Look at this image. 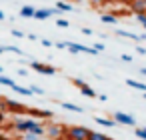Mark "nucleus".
Returning <instances> with one entry per match:
<instances>
[{"mask_svg": "<svg viewBox=\"0 0 146 140\" xmlns=\"http://www.w3.org/2000/svg\"><path fill=\"white\" fill-rule=\"evenodd\" d=\"M56 8H58L60 12H72V10H74V8H72V4L62 2V0H58V2H56Z\"/></svg>", "mask_w": 146, "mask_h": 140, "instance_id": "obj_17", "label": "nucleus"}, {"mask_svg": "<svg viewBox=\"0 0 146 140\" xmlns=\"http://www.w3.org/2000/svg\"><path fill=\"white\" fill-rule=\"evenodd\" d=\"M98 100H100V102H106L108 96H106V94H98Z\"/></svg>", "mask_w": 146, "mask_h": 140, "instance_id": "obj_36", "label": "nucleus"}, {"mask_svg": "<svg viewBox=\"0 0 146 140\" xmlns=\"http://www.w3.org/2000/svg\"><path fill=\"white\" fill-rule=\"evenodd\" d=\"M18 76H28V70H26V68H20V70H18Z\"/></svg>", "mask_w": 146, "mask_h": 140, "instance_id": "obj_35", "label": "nucleus"}, {"mask_svg": "<svg viewBox=\"0 0 146 140\" xmlns=\"http://www.w3.org/2000/svg\"><path fill=\"white\" fill-rule=\"evenodd\" d=\"M108 140H112V138H108Z\"/></svg>", "mask_w": 146, "mask_h": 140, "instance_id": "obj_46", "label": "nucleus"}, {"mask_svg": "<svg viewBox=\"0 0 146 140\" xmlns=\"http://www.w3.org/2000/svg\"><path fill=\"white\" fill-rule=\"evenodd\" d=\"M144 98H146V92H144Z\"/></svg>", "mask_w": 146, "mask_h": 140, "instance_id": "obj_44", "label": "nucleus"}, {"mask_svg": "<svg viewBox=\"0 0 146 140\" xmlns=\"http://www.w3.org/2000/svg\"><path fill=\"white\" fill-rule=\"evenodd\" d=\"M92 46H94L98 52H102V50H104V44H102V42H96V44H92Z\"/></svg>", "mask_w": 146, "mask_h": 140, "instance_id": "obj_30", "label": "nucleus"}, {"mask_svg": "<svg viewBox=\"0 0 146 140\" xmlns=\"http://www.w3.org/2000/svg\"><path fill=\"white\" fill-rule=\"evenodd\" d=\"M0 108H2L4 112H6V110H10V112H24V110H26L24 104H20V102H16V100H2V102H0Z\"/></svg>", "mask_w": 146, "mask_h": 140, "instance_id": "obj_5", "label": "nucleus"}, {"mask_svg": "<svg viewBox=\"0 0 146 140\" xmlns=\"http://www.w3.org/2000/svg\"><path fill=\"white\" fill-rule=\"evenodd\" d=\"M32 90H34V94H44V90L40 86H32Z\"/></svg>", "mask_w": 146, "mask_h": 140, "instance_id": "obj_32", "label": "nucleus"}, {"mask_svg": "<svg viewBox=\"0 0 146 140\" xmlns=\"http://www.w3.org/2000/svg\"><path fill=\"white\" fill-rule=\"evenodd\" d=\"M82 34H84V36H92V30H90V28H82Z\"/></svg>", "mask_w": 146, "mask_h": 140, "instance_id": "obj_34", "label": "nucleus"}, {"mask_svg": "<svg viewBox=\"0 0 146 140\" xmlns=\"http://www.w3.org/2000/svg\"><path fill=\"white\" fill-rule=\"evenodd\" d=\"M2 52H6V50H4V46H0V54H2Z\"/></svg>", "mask_w": 146, "mask_h": 140, "instance_id": "obj_40", "label": "nucleus"}, {"mask_svg": "<svg viewBox=\"0 0 146 140\" xmlns=\"http://www.w3.org/2000/svg\"><path fill=\"white\" fill-rule=\"evenodd\" d=\"M68 52L70 54H78L80 50H78V44L76 42H68Z\"/></svg>", "mask_w": 146, "mask_h": 140, "instance_id": "obj_24", "label": "nucleus"}, {"mask_svg": "<svg viewBox=\"0 0 146 140\" xmlns=\"http://www.w3.org/2000/svg\"><path fill=\"white\" fill-rule=\"evenodd\" d=\"M112 118L118 122V124H124V126H136V118L126 114V112H114Z\"/></svg>", "mask_w": 146, "mask_h": 140, "instance_id": "obj_4", "label": "nucleus"}, {"mask_svg": "<svg viewBox=\"0 0 146 140\" xmlns=\"http://www.w3.org/2000/svg\"><path fill=\"white\" fill-rule=\"evenodd\" d=\"M92 4H104V2H108V0H90Z\"/></svg>", "mask_w": 146, "mask_h": 140, "instance_id": "obj_37", "label": "nucleus"}, {"mask_svg": "<svg viewBox=\"0 0 146 140\" xmlns=\"http://www.w3.org/2000/svg\"><path fill=\"white\" fill-rule=\"evenodd\" d=\"M64 134V130H62V126H58V124H52V126H46V136L48 138H52V140H58L60 136Z\"/></svg>", "mask_w": 146, "mask_h": 140, "instance_id": "obj_7", "label": "nucleus"}, {"mask_svg": "<svg viewBox=\"0 0 146 140\" xmlns=\"http://www.w3.org/2000/svg\"><path fill=\"white\" fill-rule=\"evenodd\" d=\"M40 42H42V46H44V48H50V46H52V42H50V40H46V38H42Z\"/></svg>", "mask_w": 146, "mask_h": 140, "instance_id": "obj_29", "label": "nucleus"}, {"mask_svg": "<svg viewBox=\"0 0 146 140\" xmlns=\"http://www.w3.org/2000/svg\"><path fill=\"white\" fill-rule=\"evenodd\" d=\"M80 92H82V96H88V98H98V94L94 92V88H92V86H88V84H84V86L80 88Z\"/></svg>", "mask_w": 146, "mask_h": 140, "instance_id": "obj_13", "label": "nucleus"}, {"mask_svg": "<svg viewBox=\"0 0 146 140\" xmlns=\"http://www.w3.org/2000/svg\"><path fill=\"white\" fill-rule=\"evenodd\" d=\"M136 52H138V54H146V48H142V46H138V48H136Z\"/></svg>", "mask_w": 146, "mask_h": 140, "instance_id": "obj_38", "label": "nucleus"}, {"mask_svg": "<svg viewBox=\"0 0 146 140\" xmlns=\"http://www.w3.org/2000/svg\"><path fill=\"white\" fill-rule=\"evenodd\" d=\"M30 68H32V70H36L38 74H46V76H54V74L58 72L54 66L44 64V62H36V60H32V62H30Z\"/></svg>", "mask_w": 146, "mask_h": 140, "instance_id": "obj_3", "label": "nucleus"}, {"mask_svg": "<svg viewBox=\"0 0 146 140\" xmlns=\"http://www.w3.org/2000/svg\"><path fill=\"white\" fill-rule=\"evenodd\" d=\"M38 138H42V136H38L34 132H24L22 134V140H38Z\"/></svg>", "mask_w": 146, "mask_h": 140, "instance_id": "obj_22", "label": "nucleus"}, {"mask_svg": "<svg viewBox=\"0 0 146 140\" xmlns=\"http://www.w3.org/2000/svg\"><path fill=\"white\" fill-rule=\"evenodd\" d=\"M120 58H122V60H124V62H132V56H130V54H122V56H120Z\"/></svg>", "mask_w": 146, "mask_h": 140, "instance_id": "obj_31", "label": "nucleus"}, {"mask_svg": "<svg viewBox=\"0 0 146 140\" xmlns=\"http://www.w3.org/2000/svg\"><path fill=\"white\" fill-rule=\"evenodd\" d=\"M88 134H90V130L86 126H70L64 130L66 140H88Z\"/></svg>", "mask_w": 146, "mask_h": 140, "instance_id": "obj_2", "label": "nucleus"}, {"mask_svg": "<svg viewBox=\"0 0 146 140\" xmlns=\"http://www.w3.org/2000/svg\"><path fill=\"white\" fill-rule=\"evenodd\" d=\"M34 14H36V8H32V6H22L20 8V16L22 18H34Z\"/></svg>", "mask_w": 146, "mask_h": 140, "instance_id": "obj_12", "label": "nucleus"}, {"mask_svg": "<svg viewBox=\"0 0 146 140\" xmlns=\"http://www.w3.org/2000/svg\"><path fill=\"white\" fill-rule=\"evenodd\" d=\"M128 4H130V10L134 14L146 12V0H128Z\"/></svg>", "mask_w": 146, "mask_h": 140, "instance_id": "obj_8", "label": "nucleus"}, {"mask_svg": "<svg viewBox=\"0 0 146 140\" xmlns=\"http://www.w3.org/2000/svg\"><path fill=\"white\" fill-rule=\"evenodd\" d=\"M72 84H74V86H76V88H82V86H84V84H86V82H84V80H82V78H72Z\"/></svg>", "mask_w": 146, "mask_h": 140, "instance_id": "obj_26", "label": "nucleus"}, {"mask_svg": "<svg viewBox=\"0 0 146 140\" xmlns=\"http://www.w3.org/2000/svg\"><path fill=\"white\" fill-rule=\"evenodd\" d=\"M10 34H12L14 38H22V36H24V32H22V30H16V28H12V32H10Z\"/></svg>", "mask_w": 146, "mask_h": 140, "instance_id": "obj_27", "label": "nucleus"}, {"mask_svg": "<svg viewBox=\"0 0 146 140\" xmlns=\"http://www.w3.org/2000/svg\"><path fill=\"white\" fill-rule=\"evenodd\" d=\"M88 140H108V136H106V134H100V132H92V130H90Z\"/></svg>", "mask_w": 146, "mask_h": 140, "instance_id": "obj_20", "label": "nucleus"}, {"mask_svg": "<svg viewBox=\"0 0 146 140\" xmlns=\"http://www.w3.org/2000/svg\"><path fill=\"white\" fill-rule=\"evenodd\" d=\"M96 122H98L100 126H108V128H112V126H116V124H118L114 118H100V116L96 118Z\"/></svg>", "mask_w": 146, "mask_h": 140, "instance_id": "obj_16", "label": "nucleus"}, {"mask_svg": "<svg viewBox=\"0 0 146 140\" xmlns=\"http://www.w3.org/2000/svg\"><path fill=\"white\" fill-rule=\"evenodd\" d=\"M36 124H38V120H36V118H32V116H26V118H16V120L12 122V128H14L16 132L24 134V132H30V130H32Z\"/></svg>", "mask_w": 146, "mask_h": 140, "instance_id": "obj_1", "label": "nucleus"}, {"mask_svg": "<svg viewBox=\"0 0 146 140\" xmlns=\"http://www.w3.org/2000/svg\"><path fill=\"white\" fill-rule=\"evenodd\" d=\"M0 140H8V138H4V136H2V138H0Z\"/></svg>", "mask_w": 146, "mask_h": 140, "instance_id": "obj_42", "label": "nucleus"}, {"mask_svg": "<svg viewBox=\"0 0 146 140\" xmlns=\"http://www.w3.org/2000/svg\"><path fill=\"white\" fill-rule=\"evenodd\" d=\"M134 134H136L138 138H142V140H146V128H136V130H134Z\"/></svg>", "mask_w": 146, "mask_h": 140, "instance_id": "obj_25", "label": "nucleus"}, {"mask_svg": "<svg viewBox=\"0 0 146 140\" xmlns=\"http://www.w3.org/2000/svg\"><path fill=\"white\" fill-rule=\"evenodd\" d=\"M0 20H6V14H4L2 10H0Z\"/></svg>", "mask_w": 146, "mask_h": 140, "instance_id": "obj_39", "label": "nucleus"}, {"mask_svg": "<svg viewBox=\"0 0 146 140\" xmlns=\"http://www.w3.org/2000/svg\"><path fill=\"white\" fill-rule=\"evenodd\" d=\"M126 86L136 88V90H140V92H146V84H144V82H138V80H132V78L126 80Z\"/></svg>", "mask_w": 146, "mask_h": 140, "instance_id": "obj_11", "label": "nucleus"}, {"mask_svg": "<svg viewBox=\"0 0 146 140\" xmlns=\"http://www.w3.org/2000/svg\"><path fill=\"white\" fill-rule=\"evenodd\" d=\"M4 120H6V116H4V110H0V126L4 124Z\"/></svg>", "mask_w": 146, "mask_h": 140, "instance_id": "obj_33", "label": "nucleus"}, {"mask_svg": "<svg viewBox=\"0 0 146 140\" xmlns=\"http://www.w3.org/2000/svg\"><path fill=\"white\" fill-rule=\"evenodd\" d=\"M0 138H2V134H0Z\"/></svg>", "mask_w": 146, "mask_h": 140, "instance_id": "obj_45", "label": "nucleus"}, {"mask_svg": "<svg viewBox=\"0 0 146 140\" xmlns=\"http://www.w3.org/2000/svg\"><path fill=\"white\" fill-rule=\"evenodd\" d=\"M56 26H58V28H68L70 22H68L66 18H56Z\"/></svg>", "mask_w": 146, "mask_h": 140, "instance_id": "obj_23", "label": "nucleus"}, {"mask_svg": "<svg viewBox=\"0 0 146 140\" xmlns=\"http://www.w3.org/2000/svg\"><path fill=\"white\" fill-rule=\"evenodd\" d=\"M56 14H60L58 8H40V10H36L34 18H36V20H46V18H50V16H56Z\"/></svg>", "mask_w": 146, "mask_h": 140, "instance_id": "obj_6", "label": "nucleus"}, {"mask_svg": "<svg viewBox=\"0 0 146 140\" xmlns=\"http://www.w3.org/2000/svg\"><path fill=\"white\" fill-rule=\"evenodd\" d=\"M60 106H62V108H66V110H70V112H76V114H80V112H82V106L72 104V102H60Z\"/></svg>", "mask_w": 146, "mask_h": 140, "instance_id": "obj_14", "label": "nucleus"}, {"mask_svg": "<svg viewBox=\"0 0 146 140\" xmlns=\"http://www.w3.org/2000/svg\"><path fill=\"white\" fill-rule=\"evenodd\" d=\"M24 112H28V116H32V118H52V112H50V110H38V108H26Z\"/></svg>", "mask_w": 146, "mask_h": 140, "instance_id": "obj_9", "label": "nucleus"}, {"mask_svg": "<svg viewBox=\"0 0 146 140\" xmlns=\"http://www.w3.org/2000/svg\"><path fill=\"white\" fill-rule=\"evenodd\" d=\"M4 50L6 52H12V54H18V56H26L22 52V48H18V46H4Z\"/></svg>", "mask_w": 146, "mask_h": 140, "instance_id": "obj_21", "label": "nucleus"}, {"mask_svg": "<svg viewBox=\"0 0 146 140\" xmlns=\"http://www.w3.org/2000/svg\"><path fill=\"white\" fill-rule=\"evenodd\" d=\"M56 48H60V50H68V42H56Z\"/></svg>", "mask_w": 146, "mask_h": 140, "instance_id": "obj_28", "label": "nucleus"}, {"mask_svg": "<svg viewBox=\"0 0 146 140\" xmlns=\"http://www.w3.org/2000/svg\"><path fill=\"white\" fill-rule=\"evenodd\" d=\"M76 2H86V0H76Z\"/></svg>", "mask_w": 146, "mask_h": 140, "instance_id": "obj_41", "label": "nucleus"}, {"mask_svg": "<svg viewBox=\"0 0 146 140\" xmlns=\"http://www.w3.org/2000/svg\"><path fill=\"white\" fill-rule=\"evenodd\" d=\"M12 90H14V92H18V94H22V96H32V94H34V90H32V88H26V86H18V84H16V86H14Z\"/></svg>", "mask_w": 146, "mask_h": 140, "instance_id": "obj_15", "label": "nucleus"}, {"mask_svg": "<svg viewBox=\"0 0 146 140\" xmlns=\"http://www.w3.org/2000/svg\"><path fill=\"white\" fill-rule=\"evenodd\" d=\"M118 36L122 38H130V40H136V42H142V36L140 34H134V32H126V30H116Z\"/></svg>", "mask_w": 146, "mask_h": 140, "instance_id": "obj_10", "label": "nucleus"}, {"mask_svg": "<svg viewBox=\"0 0 146 140\" xmlns=\"http://www.w3.org/2000/svg\"><path fill=\"white\" fill-rule=\"evenodd\" d=\"M100 20H102L104 24H116V22H118V16H114V14H102Z\"/></svg>", "mask_w": 146, "mask_h": 140, "instance_id": "obj_18", "label": "nucleus"}, {"mask_svg": "<svg viewBox=\"0 0 146 140\" xmlns=\"http://www.w3.org/2000/svg\"><path fill=\"white\" fill-rule=\"evenodd\" d=\"M0 84H2V86H8V88H14V86H16V82H14L12 78L4 76V74H0Z\"/></svg>", "mask_w": 146, "mask_h": 140, "instance_id": "obj_19", "label": "nucleus"}, {"mask_svg": "<svg viewBox=\"0 0 146 140\" xmlns=\"http://www.w3.org/2000/svg\"><path fill=\"white\" fill-rule=\"evenodd\" d=\"M0 74H2V66H0Z\"/></svg>", "mask_w": 146, "mask_h": 140, "instance_id": "obj_43", "label": "nucleus"}]
</instances>
